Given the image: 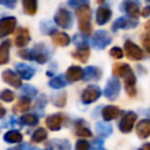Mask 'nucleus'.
Instances as JSON below:
<instances>
[{"instance_id": "obj_1", "label": "nucleus", "mask_w": 150, "mask_h": 150, "mask_svg": "<svg viewBox=\"0 0 150 150\" xmlns=\"http://www.w3.org/2000/svg\"><path fill=\"white\" fill-rule=\"evenodd\" d=\"M112 73L115 76L117 77H123L124 82H125V91L127 94L132 97L136 95V75L134 73V70L131 69V67L127 63H121L117 62L114 64L112 67Z\"/></svg>"}, {"instance_id": "obj_2", "label": "nucleus", "mask_w": 150, "mask_h": 150, "mask_svg": "<svg viewBox=\"0 0 150 150\" xmlns=\"http://www.w3.org/2000/svg\"><path fill=\"white\" fill-rule=\"evenodd\" d=\"M76 15L79 19V28L84 35L91 34V25H90V8L89 5L76 8Z\"/></svg>"}, {"instance_id": "obj_3", "label": "nucleus", "mask_w": 150, "mask_h": 150, "mask_svg": "<svg viewBox=\"0 0 150 150\" xmlns=\"http://www.w3.org/2000/svg\"><path fill=\"white\" fill-rule=\"evenodd\" d=\"M54 22L63 29H69L73 27L71 13L66 8H60L54 15Z\"/></svg>"}, {"instance_id": "obj_4", "label": "nucleus", "mask_w": 150, "mask_h": 150, "mask_svg": "<svg viewBox=\"0 0 150 150\" xmlns=\"http://www.w3.org/2000/svg\"><path fill=\"white\" fill-rule=\"evenodd\" d=\"M111 42V36L107 30H97L91 38V45L96 49H104Z\"/></svg>"}, {"instance_id": "obj_5", "label": "nucleus", "mask_w": 150, "mask_h": 150, "mask_svg": "<svg viewBox=\"0 0 150 150\" xmlns=\"http://www.w3.org/2000/svg\"><path fill=\"white\" fill-rule=\"evenodd\" d=\"M30 50V60H34L36 61L38 63H46L47 60L49 59V49L46 45H38L35 46L33 49H29Z\"/></svg>"}, {"instance_id": "obj_6", "label": "nucleus", "mask_w": 150, "mask_h": 150, "mask_svg": "<svg viewBox=\"0 0 150 150\" xmlns=\"http://www.w3.org/2000/svg\"><path fill=\"white\" fill-rule=\"evenodd\" d=\"M120 89H121V84H120V81L115 77L108 80L107 84H105V88H104V96L110 100V101H114L117 98V96L120 95Z\"/></svg>"}, {"instance_id": "obj_7", "label": "nucleus", "mask_w": 150, "mask_h": 150, "mask_svg": "<svg viewBox=\"0 0 150 150\" xmlns=\"http://www.w3.org/2000/svg\"><path fill=\"white\" fill-rule=\"evenodd\" d=\"M136 118H137V115L136 112L134 111H128L120 121L118 123V129L123 132V134H128L130 132L134 127H135V122H136Z\"/></svg>"}, {"instance_id": "obj_8", "label": "nucleus", "mask_w": 150, "mask_h": 150, "mask_svg": "<svg viewBox=\"0 0 150 150\" xmlns=\"http://www.w3.org/2000/svg\"><path fill=\"white\" fill-rule=\"evenodd\" d=\"M100 96H101V89H100V87L91 84V86H88L83 90L82 96H81V100H82V102L84 104H90V103L95 102Z\"/></svg>"}, {"instance_id": "obj_9", "label": "nucleus", "mask_w": 150, "mask_h": 150, "mask_svg": "<svg viewBox=\"0 0 150 150\" xmlns=\"http://www.w3.org/2000/svg\"><path fill=\"white\" fill-rule=\"evenodd\" d=\"M138 21L137 19H132V18H127V16H121L117 20H115V22L111 26V30L116 32L118 29H131L137 27Z\"/></svg>"}, {"instance_id": "obj_10", "label": "nucleus", "mask_w": 150, "mask_h": 150, "mask_svg": "<svg viewBox=\"0 0 150 150\" xmlns=\"http://www.w3.org/2000/svg\"><path fill=\"white\" fill-rule=\"evenodd\" d=\"M124 50H125L127 56L129 59H131V60H136L137 61V60H142L144 57L143 50L130 40H127L124 42Z\"/></svg>"}, {"instance_id": "obj_11", "label": "nucleus", "mask_w": 150, "mask_h": 150, "mask_svg": "<svg viewBox=\"0 0 150 150\" xmlns=\"http://www.w3.org/2000/svg\"><path fill=\"white\" fill-rule=\"evenodd\" d=\"M16 26V19L14 16H5L0 19V38H5L14 32Z\"/></svg>"}, {"instance_id": "obj_12", "label": "nucleus", "mask_w": 150, "mask_h": 150, "mask_svg": "<svg viewBox=\"0 0 150 150\" xmlns=\"http://www.w3.org/2000/svg\"><path fill=\"white\" fill-rule=\"evenodd\" d=\"M1 77H2L4 82L8 83L9 86H12L14 88H20L22 86L21 77L18 75V73L13 71L12 69H5L1 73Z\"/></svg>"}, {"instance_id": "obj_13", "label": "nucleus", "mask_w": 150, "mask_h": 150, "mask_svg": "<svg viewBox=\"0 0 150 150\" xmlns=\"http://www.w3.org/2000/svg\"><path fill=\"white\" fill-rule=\"evenodd\" d=\"M29 40H30V36H29V32H28L27 28L20 27L15 30V33H14V45L16 47L27 46Z\"/></svg>"}, {"instance_id": "obj_14", "label": "nucleus", "mask_w": 150, "mask_h": 150, "mask_svg": "<svg viewBox=\"0 0 150 150\" xmlns=\"http://www.w3.org/2000/svg\"><path fill=\"white\" fill-rule=\"evenodd\" d=\"M121 11H123L124 13H127V15L129 18L132 19H137L138 14H139V6L138 2L134 1V0H128V1H123L121 4Z\"/></svg>"}, {"instance_id": "obj_15", "label": "nucleus", "mask_w": 150, "mask_h": 150, "mask_svg": "<svg viewBox=\"0 0 150 150\" xmlns=\"http://www.w3.org/2000/svg\"><path fill=\"white\" fill-rule=\"evenodd\" d=\"M111 9L105 6V5H102L100 6L97 9H96V22L97 25L102 26V25H105L110 19H111Z\"/></svg>"}, {"instance_id": "obj_16", "label": "nucleus", "mask_w": 150, "mask_h": 150, "mask_svg": "<svg viewBox=\"0 0 150 150\" xmlns=\"http://www.w3.org/2000/svg\"><path fill=\"white\" fill-rule=\"evenodd\" d=\"M15 70H16L18 75L23 80H30L35 75V69L26 63H16Z\"/></svg>"}, {"instance_id": "obj_17", "label": "nucleus", "mask_w": 150, "mask_h": 150, "mask_svg": "<svg viewBox=\"0 0 150 150\" xmlns=\"http://www.w3.org/2000/svg\"><path fill=\"white\" fill-rule=\"evenodd\" d=\"M84 75V70L80 67V66H71L67 69L66 73V77L69 82H76L83 79Z\"/></svg>"}, {"instance_id": "obj_18", "label": "nucleus", "mask_w": 150, "mask_h": 150, "mask_svg": "<svg viewBox=\"0 0 150 150\" xmlns=\"http://www.w3.org/2000/svg\"><path fill=\"white\" fill-rule=\"evenodd\" d=\"M136 134L139 138L150 137V118H143L136 124Z\"/></svg>"}, {"instance_id": "obj_19", "label": "nucleus", "mask_w": 150, "mask_h": 150, "mask_svg": "<svg viewBox=\"0 0 150 150\" xmlns=\"http://www.w3.org/2000/svg\"><path fill=\"white\" fill-rule=\"evenodd\" d=\"M62 115L61 114H54L50 115L46 118V125L48 127L49 130L52 131H57L61 129V124H62Z\"/></svg>"}, {"instance_id": "obj_20", "label": "nucleus", "mask_w": 150, "mask_h": 150, "mask_svg": "<svg viewBox=\"0 0 150 150\" xmlns=\"http://www.w3.org/2000/svg\"><path fill=\"white\" fill-rule=\"evenodd\" d=\"M30 97H27V96H22L18 100V102L14 104L13 107V112L15 114H21V112H26L30 109Z\"/></svg>"}, {"instance_id": "obj_21", "label": "nucleus", "mask_w": 150, "mask_h": 150, "mask_svg": "<svg viewBox=\"0 0 150 150\" xmlns=\"http://www.w3.org/2000/svg\"><path fill=\"white\" fill-rule=\"evenodd\" d=\"M89 55H90V50H89V46L88 45H82V46H79L75 52H73L71 56L79 61H81L82 63H86L89 59Z\"/></svg>"}, {"instance_id": "obj_22", "label": "nucleus", "mask_w": 150, "mask_h": 150, "mask_svg": "<svg viewBox=\"0 0 150 150\" xmlns=\"http://www.w3.org/2000/svg\"><path fill=\"white\" fill-rule=\"evenodd\" d=\"M121 112L122 111L120 110L118 107H116V105H107L102 110V117L104 118L105 122H108V121L117 118L121 115Z\"/></svg>"}, {"instance_id": "obj_23", "label": "nucleus", "mask_w": 150, "mask_h": 150, "mask_svg": "<svg viewBox=\"0 0 150 150\" xmlns=\"http://www.w3.org/2000/svg\"><path fill=\"white\" fill-rule=\"evenodd\" d=\"M47 150H70V143L68 139L55 138L47 144Z\"/></svg>"}, {"instance_id": "obj_24", "label": "nucleus", "mask_w": 150, "mask_h": 150, "mask_svg": "<svg viewBox=\"0 0 150 150\" xmlns=\"http://www.w3.org/2000/svg\"><path fill=\"white\" fill-rule=\"evenodd\" d=\"M83 70H84V75H83L84 81H96L102 76V70L94 66H89Z\"/></svg>"}, {"instance_id": "obj_25", "label": "nucleus", "mask_w": 150, "mask_h": 150, "mask_svg": "<svg viewBox=\"0 0 150 150\" xmlns=\"http://www.w3.org/2000/svg\"><path fill=\"white\" fill-rule=\"evenodd\" d=\"M75 134L80 137H91V131L83 120H77L75 122Z\"/></svg>"}, {"instance_id": "obj_26", "label": "nucleus", "mask_w": 150, "mask_h": 150, "mask_svg": "<svg viewBox=\"0 0 150 150\" xmlns=\"http://www.w3.org/2000/svg\"><path fill=\"white\" fill-rule=\"evenodd\" d=\"M52 41L60 47H66L70 43V38L68 34L62 33V32H56L55 34L52 35Z\"/></svg>"}, {"instance_id": "obj_27", "label": "nucleus", "mask_w": 150, "mask_h": 150, "mask_svg": "<svg viewBox=\"0 0 150 150\" xmlns=\"http://www.w3.org/2000/svg\"><path fill=\"white\" fill-rule=\"evenodd\" d=\"M9 47H11V41L5 40L0 45V64H6L9 61Z\"/></svg>"}, {"instance_id": "obj_28", "label": "nucleus", "mask_w": 150, "mask_h": 150, "mask_svg": "<svg viewBox=\"0 0 150 150\" xmlns=\"http://www.w3.org/2000/svg\"><path fill=\"white\" fill-rule=\"evenodd\" d=\"M22 134L18 130H11V131H7L5 135H4V141L7 142V143H11V144H14V143H20L22 141Z\"/></svg>"}, {"instance_id": "obj_29", "label": "nucleus", "mask_w": 150, "mask_h": 150, "mask_svg": "<svg viewBox=\"0 0 150 150\" xmlns=\"http://www.w3.org/2000/svg\"><path fill=\"white\" fill-rule=\"evenodd\" d=\"M96 131L101 137H108L112 132V127L108 122H97L96 123Z\"/></svg>"}, {"instance_id": "obj_30", "label": "nucleus", "mask_w": 150, "mask_h": 150, "mask_svg": "<svg viewBox=\"0 0 150 150\" xmlns=\"http://www.w3.org/2000/svg\"><path fill=\"white\" fill-rule=\"evenodd\" d=\"M141 41L144 49L148 53H150V20H148L144 25V33L141 36Z\"/></svg>"}, {"instance_id": "obj_31", "label": "nucleus", "mask_w": 150, "mask_h": 150, "mask_svg": "<svg viewBox=\"0 0 150 150\" xmlns=\"http://www.w3.org/2000/svg\"><path fill=\"white\" fill-rule=\"evenodd\" d=\"M22 8L27 15H34L38 11V0H21Z\"/></svg>"}, {"instance_id": "obj_32", "label": "nucleus", "mask_w": 150, "mask_h": 150, "mask_svg": "<svg viewBox=\"0 0 150 150\" xmlns=\"http://www.w3.org/2000/svg\"><path fill=\"white\" fill-rule=\"evenodd\" d=\"M48 84L53 89H61V88H63V87L67 86V81H66V79H64L63 75H57V76L50 79L49 82H48Z\"/></svg>"}, {"instance_id": "obj_33", "label": "nucleus", "mask_w": 150, "mask_h": 150, "mask_svg": "<svg viewBox=\"0 0 150 150\" xmlns=\"http://www.w3.org/2000/svg\"><path fill=\"white\" fill-rule=\"evenodd\" d=\"M20 122L25 125H36L39 122V117L35 114H25L20 117Z\"/></svg>"}, {"instance_id": "obj_34", "label": "nucleus", "mask_w": 150, "mask_h": 150, "mask_svg": "<svg viewBox=\"0 0 150 150\" xmlns=\"http://www.w3.org/2000/svg\"><path fill=\"white\" fill-rule=\"evenodd\" d=\"M47 131H46V129H43V128H39V129H36L34 132H33V135H32V142H34V143H41L42 141H45L46 138H47Z\"/></svg>"}, {"instance_id": "obj_35", "label": "nucleus", "mask_w": 150, "mask_h": 150, "mask_svg": "<svg viewBox=\"0 0 150 150\" xmlns=\"http://www.w3.org/2000/svg\"><path fill=\"white\" fill-rule=\"evenodd\" d=\"M52 102L56 107H63L66 104V93H57L55 95H52Z\"/></svg>"}, {"instance_id": "obj_36", "label": "nucleus", "mask_w": 150, "mask_h": 150, "mask_svg": "<svg viewBox=\"0 0 150 150\" xmlns=\"http://www.w3.org/2000/svg\"><path fill=\"white\" fill-rule=\"evenodd\" d=\"M22 93H23V95L25 96H27V97H35L36 96V94H38V90H36V88L35 87H33V86H29V84H25L23 87H22Z\"/></svg>"}, {"instance_id": "obj_37", "label": "nucleus", "mask_w": 150, "mask_h": 150, "mask_svg": "<svg viewBox=\"0 0 150 150\" xmlns=\"http://www.w3.org/2000/svg\"><path fill=\"white\" fill-rule=\"evenodd\" d=\"M40 28H41V30H42V33L43 34H49V35H53V34H55L57 30L52 26V25H49V22L48 21H45V22H41V26H40Z\"/></svg>"}, {"instance_id": "obj_38", "label": "nucleus", "mask_w": 150, "mask_h": 150, "mask_svg": "<svg viewBox=\"0 0 150 150\" xmlns=\"http://www.w3.org/2000/svg\"><path fill=\"white\" fill-rule=\"evenodd\" d=\"M0 100L5 102H12L14 100V93L9 89H4L0 91Z\"/></svg>"}, {"instance_id": "obj_39", "label": "nucleus", "mask_w": 150, "mask_h": 150, "mask_svg": "<svg viewBox=\"0 0 150 150\" xmlns=\"http://www.w3.org/2000/svg\"><path fill=\"white\" fill-rule=\"evenodd\" d=\"M90 145L86 139H79L75 144V150H90Z\"/></svg>"}, {"instance_id": "obj_40", "label": "nucleus", "mask_w": 150, "mask_h": 150, "mask_svg": "<svg viewBox=\"0 0 150 150\" xmlns=\"http://www.w3.org/2000/svg\"><path fill=\"white\" fill-rule=\"evenodd\" d=\"M110 55L114 57V59H116V60H120V59H122L123 57V55H124V53H123V50L120 48V47H112L111 49H110Z\"/></svg>"}, {"instance_id": "obj_41", "label": "nucleus", "mask_w": 150, "mask_h": 150, "mask_svg": "<svg viewBox=\"0 0 150 150\" xmlns=\"http://www.w3.org/2000/svg\"><path fill=\"white\" fill-rule=\"evenodd\" d=\"M68 5L74 8H79L86 5H89V0H68Z\"/></svg>"}, {"instance_id": "obj_42", "label": "nucleus", "mask_w": 150, "mask_h": 150, "mask_svg": "<svg viewBox=\"0 0 150 150\" xmlns=\"http://www.w3.org/2000/svg\"><path fill=\"white\" fill-rule=\"evenodd\" d=\"M91 145H93V150H104V148H103V139L102 138L94 139Z\"/></svg>"}, {"instance_id": "obj_43", "label": "nucleus", "mask_w": 150, "mask_h": 150, "mask_svg": "<svg viewBox=\"0 0 150 150\" xmlns=\"http://www.w3.org/2000/svg\"><path fill=\"white\" fill-rule=\"evenodd\" d=\"M46 103H47L46 95H41V96L38 98V102H36L35 107H36V109H43L45 105H46Z\"/></svg>"}, {"instance_id": "obj_44", "label": "nucleus", "mask_w": 150, "mask_h": 150, "mask_svg": "<svg viewBox=\"0 0 150 150\" xmlns=\"http://www.w3.org/2000/svg\"><path fill=\"white\" fill-rule=\"evenodd\" d=\"M0 5L5 6V7H7V8L13 9V8H15V6H16V0H0Z\"/></svg>"}, {"instance_id": "obj_45", "label": "nucleus", "mask_w": 150, "mask_h": 150, "mask_svg": "<svg viewBox=\"0 0 150 150\" xmlns=\"http://www.w3.org/2000/svg\"><path fill=\"white\" fill-rule=\"evenodd\" d=\"M73 41H74L75 45H77V47H79V46H82V45H87V40H86L83 36H81L80 34H76V35L74 36Z\"/></svg>"}, {"instance_id": "obj_46", "label": "nucleus", "mask_w": 150, "mask_h": 150, "mask_svg": "<svg viewBox=\"0 0 150 150\" xmlns=\"http://www.w3.org/2000/svg\"><path fill=\"white\" fill-rule=\"evenodd\" d=\"M18 55H19L21 59H25V60H30V50H29V49L19 50Z\"/></svg>"}, {"instance_id": "obj_47", "label": "nucleus", "mask_w": 150, "mask_h": 150, "mask_svg": "<svg viewBox=\"0 0 150 150\" xmlns=\"http://www.w3.org/2000/svg\"><path fill=\"white\" fill-rule=\"evenodd\" d=\"M15 123V121H14V117H11L8 121H5L4 123H2V125L5 127V128H9L11 125H13Z\"/></svg>"}, {"instance_id": "obj_48", "label": "nucleus", "mask_w": 150, "mask_h": 150, "mask_svg": "<svg viewBox=\"0 0 150 150\" xmlns=\"http://www.w3.org/2000/svg\"><path fill=\"white\" fill-rule=\"evenodd\" d=\"M150 15V6H145L144 9L142 11V16H149Z\"/></svg>"}, {"instance_id": "obj_49", "label": "nucleus", "mask_w": 150, "mask_h": 150, "mask_svg": "<svg viewBox=\"0 0 150 150\" xmlns=\"http://www.w3.org/2000/svg\"><path fill=\"white\" fill-rule=\"evenodd\" d=\"M138 150H150V143H145V144H143L141 148H138Z\"/></svg>"}, {"instance_id": "obj_50", "label": "nucleus", "mask_w": 150, "mask_h": 150, "mask_svg": "<svg viewBox=\"0 0 150 150\" xmlns=\"http://www.w3.org/2000/svg\"><path fill=\"white\" fill-rule=\"evenodd\" d=\"M5 115H6V109L0 104V118H2Z\"/></svg>"}, {"instance_id": "obj_51", "label": "nucleus", "mask_w": 150, "mask_h": 150, "mask_svg": "<svg viewBox=\"0 0 150 150\" xmlns=\"http://www.w3.org/2000/svg\"><path fill=\"white\" fill-rule=\"evenodd\" d=\"M7 150H23V146H22V145H15V146L9 148V149H7Z\"/></svg>"}, {"instance_id": "obj_52", "label": "nucleus", "mask_w": 150, "mask_h": 150, "mask_svg": "<svg viewBox=\"0 0 150 150\" xmlns=\"http://www.w3.org/2000/svg\"><path fill=\"white\" fill-rule=\"evenodd\" d=\"M23 148H25V149H27V150H38V149H32V148H29V146H28V144H25V145H23Z\"/></svg>"}]
</instances>
